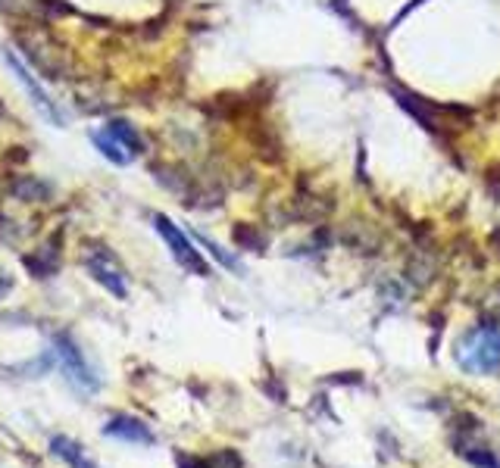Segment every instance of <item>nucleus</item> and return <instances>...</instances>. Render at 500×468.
I'll list each match as a JSON object with an SVG mask.
<instances>
[{"label":"nucleus","instance_id":"obj_8","mask_svg":"<svg viewBox=\"0 0 500 468\" xmlns=\"http://www.w3.org/2000/svg\"><path fill=\"white\" fill-rule=\"evenodd\" d=\"M107 134L113 141H116L123 151H129V153H138L141 151V138H138V132L132 129L129 122H110L107 125Z\"/></svg>","mask_w":500,"mask_h":468},{"label":"nucleus","instance_id":"obj_5","mask_svg":"<svg viewBox=\"0 0 500 468\" xmlns=\"http://www.w3.org/2000/svg\"><path fill=\"white\" fill-rule=\"evenodd\" d=\"M6 66H10L13 73L19 75V82H23V88L28 91V94H32V103H34V106H38V110H41V116H44V119H51L54 125H63V112L56 110V103L51 101V97L44 94V88H41V84L34 82L32 69H28L25 63L19 60V56L13 54V51H6Z\"/></svg>","mask_w":500,"mask_h":468},{"label":"nucleus","instance_id":"obj_9","mask_svg":"<svg viewBox=\"0 0 500 468\" xmlns=\"http://www.w3.org/2000/svg\"><path fill=\"white\" fill-rule=\"evenodd\" d=\"M94 144H97V151H101L103 156H107V160L116 162V166H125V162L132 160V153H129V151H123V147H119L107 132H97V134H94Z\"/></svg>","mask_w":500,"mask_h":468},{"label":"nucleus","instance_id":"obj_10","mask_svg":"<svg viewBox=\"0 0 500 468\" xmlns=\"http://www.w3.org/2000/svg\"><path fill=\"white\" fill-rule=\"evenodd\" d=\"M201 244H203V247H207V250H210V253H213V257H216V259H220V262H222V266H225V268H238V262H235V257H229V253H225V250H220V247H216V244H213V240L201 238Z\"/></svg>","mask_w":500,"mask_h":468},{"label":"nucleus","instance_id":"obj_2","mask_svg":"<svg viewBox=\"0 0 500 468\" xmlns=\"http://www.w3.org/2000/svg\"><path fill=\"white\" fill-rule=\"evenodd\" d=\"M153 229L160 231V238L166 240V247L172 250V257H175V262H179L181 268H188V272L197 275V278H207V275H210L207 259L201 257V250H194L191 238H188V234L181 231L179 225H172V219L153 216Z\"/></svg>","mask_w":500,"mask_h":468},{"label":"nucleus","instance_id":"obj_7","mask_svg":"<svg viewBox=\"0 0 500 468\" xmlns=\"http://www.w3.org/2000/svg\"><path fill=\"white\" fill-rule=\"evenodd\" d=\"M51 453L56 459H63L69 468H97L94 459L88 456V453L82 450V444L69 441L66 434H54L51 437Z\"/></svg>","mask_w":500,"mask_h":468},{"label":"nucleus","instance_id":"obj_4","mask_svg":"<svg viewBox=\"0 0 500 468\" xmlns=\"http://www.w3.org/2000/svg\"><path fill=\"white\" fill-rule=\"evenodd\" d=\"M84 266H88V272L94 275L113 297L125 300V294H129V288H125V272L119 268V262L113 259V253L107 247H91V253L84 257Z\"/></svg>","mask_w":500,"mask_h":468},{"label":"nucleus","instance_id":"obj_1","mask_svg":"<svg viewBox=\"0 0 500 468\" xmlns=\"http://www.w3.org/2000/svg\"><path fill=\"white\" fill-rule=\"evenodd\" d=\"M456 363L469 375H491L500 368V328L478 325L456 346Z\"/></svg>","mask_w":500,"mask_h":468},{"label":"nucleus","instance_id":"obj_6","mask_svg":"<svg viewBox=\"0 0 500 468\" xmlns=\"http://www.w3.org/2000/svg\"><path fill=\"white\" fill-rule=\"evenodd\" d=\"M103 434L119 437V441H129V444H141V446L157 444L153 431L147 428V424L141 422V418H132V415H116V418H110V422L103 424Z\"/></svg>","mask_w":500,"mask_h":468},{"label":"nucleus","instance_id":"obj_11","mask_svg":"<svg viewBox=\"0 0 500 468\" xmlns=\"http://www.w3.org/2000/svg\"><path fill=\"white\" fill-rule=\"evenodd\" d=\"M179 468H210V465L201 463V459H179Z\"/></svg>","mask_w":500,"mask_h":468},{"label":"nucleus","instance_id":"obj_3","mask_svg":"<svg viewBox=\"0 0 500 468\" xmlns=\"http://www.w3.org/2000/svg\"><path fill=\"white\" fill-rule=\"evenodd\" d=\"M54 350L56 356H60L63 368H66V375L73 378V385H79L82 390H97L101 387V378L94 375V368L88 366V359L82 356L79 344H75L69 335H54Z\"/></svg>","mask_w":500,"mask_h":468}]
</instances>
